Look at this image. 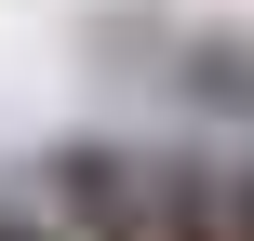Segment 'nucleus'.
<instances>
[{"label":"nucleus","instance_id":"obj_1","mask_svg":"<svg viewBox=\"0 0 254 241\" xmlns=\"http://www.w3.org/2000/svg\"><path fill=\"white\" fill-rule=\"evenodd\" d=\"M188 94H228L254 121V40H201V54H188Z\"/></svg>","mask_w":254,"mask_h":241},{"label":"nucleus","instance_id":"obj_2","mask_svg":"<svg viewBox=\"0 0 254 241\" xmlns=\"http://www.w3.org/2000/svg\"><path fill=\"white\" fill-rule=\"evenodd\" d=\"M214 215H228V241H254V174H228V188H214Z\"/></svg>","mask_w":254,"mask_h":241},{"label":"nucleus","instance_id":"obj_3","mask_svg":"<svg viewBox=\"0 0 254 241\" xmlns=\"http://www.w3.org/2000/svg\"><path fill=\"white\" fill-rule=\"evenodd\" d=\"M0 241H67V228H40V215H0Z\"/></svg>","mask_w":254,"mask_h":241}]
</instances>
